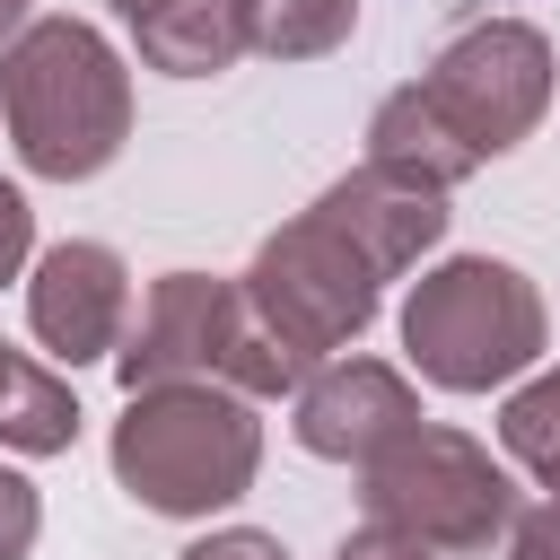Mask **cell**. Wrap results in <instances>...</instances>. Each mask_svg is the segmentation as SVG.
Segmentation results:
<instances>
[{
    "label": "cell",
    "mask_w": 560,
    "mask_h": 560,
    "mask_svg": "<svg viewBox=\"0 0 560 560\" xmlns=\"http://www.w3.org/2000/svg\"><path fill=\"white\" fill-rule=\"evenodd\" d=\"M0 122L26 175L88 184L131 140V70L88 18H26L0 44Z\"/></svg>",
    "instance_id": "1"
},
{
    "label": "cell",
    "mask_w": 560,
    "mask_h": 560,
    "mask_svg": "<svg viewBox=\"0 0 560 560\" xmlns=\"http://www.w3.org/2000/svg\"><path fill=\"white\" fill-rule=\"evenodd\" d=\"M262 472L254 394L228 385H140L114 420V481L149 516H210L236 508Z\"/></svg>",
    "instance_id": "2"
},
{
    "label": "cell",
    "mask_w": 560,
    "mask_h": 560,
    "mask_svg": "<svg viewBox=\"0 0 560 560\" xmlns=\"http://www.w3.org/2000/svg\"><path fill=\"white\" fill-rule=\"evenodd\" d=\"M114 376H122V394H140V385H228V394L271 402V394H298L306 359L271 341V324L245 306L236 280L158 271L140 315L114 341Z\"/></svg>",
    "instance_id": "3"
},
{
    "label": "cell",
    "mask_w": 560,
    "mask_h": 560,
    "mask_svg": "<svg viewBox=\"0 0 560 560\" xmlns=\"http://www.w3.org/2000/svg\"><path fill=\"white\" fill-rule=\"evenodd\" d=\"M402 350L446 394L516 385L542 359V289L499 254H455L411 280L402 298Z\"/></svg>",
    "instance_id": "4"
},
{
    "label": "cell",
    "mask_w": 560,
    "mask_h": 560,
    "mask_svg": "<svg viewBox=\"0 0 560 560\" xmlns=\"http://www.w3.org/2000/svg\"><path fill=\"white\" fill-rule=\"evenodd\" d=\"M359 508H368V525H394V534L429 542L438 560H472L508 534L516 481L490 464L481 438H464L446 420H411L394 446H376L359 464Z\"/></svg>",
    "instance_id": "5"
},
{
    "label": "cell",
    "mask_w": 560,
    "mask_h": 560,
    "mask_svg": "<svg viewBox=\"0 0 560 560\" xmlns=\"http://www.w3.org/2000/svg\"><path fill=\"white\" fill-rule=\"evenodd\" d=\"M245 306L271 324V341L280 350H298L306 368H324V359H341L368 324H376V298H385V280L368 271V254L306 201L289 228H271L262 236V254L245 262Z\"/></svg>",
    "instance_id": "6"
},
{
    "label": "cell",
    "mask_w": 560,
    "mask_h": 560,
    "mask_svg": "<svg viewBox=\"0 0 560 560\" xmlns=\"http://www.w3.org/2000/svg\"><path fill=\"white\" fill-rule=\"evenodd\" d=\"M411 88H420L429 114L490 166V158H508V149L551 114L560 61H551V35H542V26H525V18H481V26L446 35Z\"/></svg>",
    "instance_id": "7"
},
{
    "label": "cell",
    "mask_w": 560,
    "mask_h": 560,
    "mask_svg": "<svg viewBox=\"0 0 560 560\" xmlns=\"http://www.w3.org/2000/svg\"><path fill=\"white\" fill-rule=\"evenodd\" d=\"M26 324L35 341L61 359V368H88V359H114L122 324H131V271L114 245L96 236H61L35 254L26 271Z\"/></svg>",
    "instance_id": "8"
},
{
    "label": "cell",
    "mask_w": 560,
    "mask_h": 560,
    "mask_svg": "<svg viewBox=\"0 0 560 560\" xmlns=\"http://www.w3.org/2000/svg\"><path fill=\"white\" fill-rule=\"evenodd\" d=\"M411 420H420L411 376L385 368V359H350V350L324 359V368H306L298 394H289V429H298V446L324 455V464H368V455L394 446Z\"/></svg>",
    "instance_id": "9"
},
{
    "label": "cell",
    "mask_w": 560,
    "mask_h": 560,
    "mask_svg": "<svg viewBox=\"0 0 560 560\" xmlns=\"http://www.w3.org/2000/svg\"><path fill=\"white\" fill-rule=\"evenodd\" d=\"M315 210L368 254L376 280H402V271L446 236V192L402 184V175H385V166H350L332 192H315Z\"/></svg>",
    "instance_id": "10"
},
{
    "label": "cell",
    "mask_w": 560,
    "mask_h": 560,
    "mask_svg": "<svg viewBox=\"0 0 560 560\" xmlns=\"http://www.w3.org/2000/svg\"><path fill=\"white\" fill-rule=\"evenodd\" d=\"M368 166H385V175H402V184H429V192H455L481 158L429 114L420 88H394V96L368 114Z\"/></svg>",
    "instance_id": "11"
},
{
    "label": "cell",
    "mask_w": 560,
    "mask_h": 560,
    "mask_svg": "<svg viewBox=\"0 0 560 560\" xmlns=\"http://www.w3.org/2000/svg\"><path fill=\"white\" fill-rule=\"evenodd\" d=\"M131 44L166 79H219L245 52V26H236V0H158L131 18Z\"/></svg>",
    "instance_id": "12"
},
{
    "label": "cell",
    "mask_w": 560,
    "mask_h": 560,
    "mask_svg": "<svg viewBox=\"0 0 560 560\" xmlns=\"http://www.w3.org/2000/svg\"><path fill=\"white\" fill-rule=\"evenodd\" d=\"M70 438H79L70 376H52L44 359L0 341V446L9 455H70Z\"/></svg>",
    "instance_id": "13"
},
{
    "label": "cell",
    "mask_w": 560,
    "mask_h": 560,
    "mask_svg": "<svg viewBox=\"0 0 560 560\" xmlns=\"http://www.w3.org/2000/svg\"><path fill=\"white\" fill-rule=\"evenodd\" d=\"M236 26H245V52L262 61H324L350 44L359 0H236Z\"/></svg>",
    "instance_id": "14"
},
{
    "label": "cell",
    "mask_w": 560,
    "mask_h": 560,
    "mask_svg": "<svg viewBox=\"0 0 560 560\" xmlns=\"http://www.w3.org/2000/svg\"><path fill=\"white\" fill-rule=\"evenodd\" d=\"M499 446H508V464H516L542 499H560V368L525 376V385L499 402Z\"/></svg>",
    "instance_id": "15"
},
{
    "label": "cell",
    "mask_w": 560,
    "mask_h": 560,
    "mask_svg": "<svg viewBox=\"0 0 560 560\" xmlns=\"http://www.w3.org/2000/svg\"><path fill=\"white\" fill-rule=\"evenodd\" d=\"M35 534H44V499H35V481H26V472H9V464H0V560H26V551H35Z\"/></svg>",
    "instance_id": "16"
},
{
    "label": "cell",
    "mask_w": 560,
    "mask_h": 560,
    "mask_svg": "<svg viewBox=\"0 0 560 560\" xmlns=\"http://www.w3.org/2000/svg\"><path fill=\"white\" fill-rule=\"evenodd\" d=\"M499 542H508V560H560V499H534V508H516Z\"/></svg>",
    "instance_id": "17"
},
{
    "label": "cell",
    "mask_w": 560,
    "mask_h": 560,
    "mask_svg": "<svg viewBox=\"0 0 560 560\" xmlns=\"http://www.w3.org/2000/svg\"><path fill=\"white\" fill-rule=\"evenodd\" d=\"M26 254H35V210H26V192L0 175V280H18Z\"/></svg>",
    "instance_id": "18"
},
{
    "label": "cell",
    "mask_w": 560,
    "mask_h": 560,
    "mask_svg": "<svg viewBox=\"0 0 560 560\" xmlns=\"http://www.w3.org/2000/svg\"><path fill=\"white\" fill-rule=\"evenodd\" d=\"M332 560H438V551L411 542V534H394V525H359V534H341Z\"/></svg>",
    "instance_id": "19"
},
{
    "label": "cell",
    "mask_w": 560,
    "mask_h": 560,
    "mask_svg": "<svg viewBox=\"0 0 560 560\" xmlns=\"http://www.w3.org/2000/svg\"><path fill=\"white\" fill-rule=\"evenodd\" d=\"M175 560H289L271 534H254V525H228V534H201L192 551H175Z\"/></svg>",
    "instance_id": "20"
},
{
    "label": "cell",
    "mask_w": 560,
    "mask_h": 560,
    "mask_svg": "<svg viewBox=\"0 0 560 560\" xmlns=\"http://www.w3.org/2000/svg\"><path fill=\"white\" fill-rule=\"evenodd\" d=\"M26 18H35V0H0V44H9V35L26 26Z\"/></svg>",
    "instance_id": "21"
},
{
    "label": "cell",
    "mask_w": 560,
    "mask_h": 560,
    "mask_svg": "<svg viewBox=\"0 0 560 560\" xmlns=\"http://www.w3.org/2000/svg\"><path fill=\"white\" fill-rule=\"evenodd\" d=\"M114 9H122V18H140V9H158V0H114Z\"/></svg>",
    "instance_id": "22"
}]
</instances>
